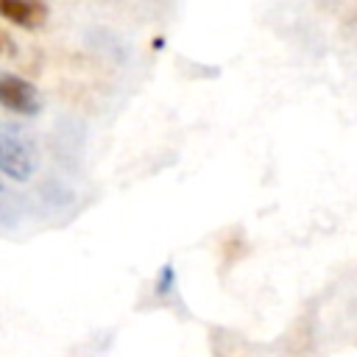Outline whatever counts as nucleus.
I'll return each instance as SVG.
<instances>
[{
    "label": "nucleus",
    "mask_w": 357,
    "mask_h": 357,
    "mask_svg": "<svg viewBox=\"0 0 357 357\" xmlns=\"http://www.w3.org/2000/svg\"><path fill=\"white\" fill-rule=\"evenodd\" d=\"M6 56H14V39L8 36V31L0 25V59Z\"/></svg>",
    "instance_id": "20e7f679"
},
{
    "label": "nucleus",
    "mask_w": 357,
    "mask_h": 357,
    "mask_svg": "<svg viewBox=\"0 0 357 357\" xmlns=\"http://www.w3.org/2000/svg\"><path fill=\"white\" fill-rule=\"evenodd\" d=\"M0 106L17 114H33L39 109V95L22 75L0 73Z\"/></svg>",
    "instance_id": "f257e3e1"
},
{
    "label": "nucleus",
    "mask_w": 357,
    "mask_h": 357,
    "mask_svg": "<svg viewBox=\"0 0 357 357\" xmlns=\"http://www.w3.org/2000/svg\"><path fill=\"white\" fill-rule=\"evenodd\" d=\"M0 17L17 28L33 31V28L45 25L47 6H45V0H0Z\"/></svg>",
    "instance_id": "f03ea898"
},
{
    "label": "nucleus",
    "mask_w": 357,
    "mask_h": 357,
    "mask_svg": "<svg viewBox=\"0 0 357 357\" xmlns=\"http://www.w3.org/2000/svg\"><path fill=\"white\" fill-rule=\"evenodd\" d=\"M33 170V159H31V151L14 139V137H6L0 134V173L17 178V181H25Z\"/></svg>",
    "instance_id": "7ed1b4c3"
}]
</instances>
